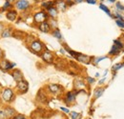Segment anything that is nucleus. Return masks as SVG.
<instances>
[{"label":"nucleus","instance_id":"1","mask_svg":"<svg viewBox=\"0 0 124 119\" xmlns=\"http://www.w3.org/2000/svg\"><path fill=\"white\" fill-rule=\"evenodd\" d=\"M14 96V91L11 89H5L2 92V98L6 102H11Z\"/></svg>","mask_w":124,"mask_h":119},{"label":"nucleus","instance_id":"2","mask_svg":"<svg viewBox=\"0 0 124 119\" xmlns=\"http://www.w3.org/2000/svg\"><path fill=\"white\" fill-rule=\"evenodd\" d=\"M31 49L34 52L38 53V52H40L43 50V44H42L40 41H38V40H34V41L31 42Z\"/></svg>","mask_w":124,"mask_h":119},{"label":"nucleus","instance_id":"3","mask_svg":"<svg viewBox=\"0 0 124 119\" xmlns=\"http://www.w3.org/2000/svg\"><path fill=\"white\" fill-rule=\"evenodd\" d=\"M47 18H48V15L44 12H39V13H37V14L34 15V21L37 22V23H43V22H45V20H46Z\"/></svg>","mask_w":124,"mask_h":119},{"label":"nucleus","instance_id":"4","mask_svg":"<svg viewBox=\"0 0 124 119\" xmlns=\"http://www.w3.org/2000/svg\"><path fill=\"white\" fill-rule=\"evenodd\" d=\"M17 89H19L21 92H26L29 89V84L25 80H21L17 82Z\"/></svg>","mask_w":124,"mask_h":119},{"label":"nucleus","instance_id":"5","mask_svg":"<svg viewBox=\"0 0 124 119\" xmlns=\"http://www.w3.org/2000/svg\"><path fill=\"white\" fill-rule=\"evenodd\" d=\"M16 66V64L14 63V64H12V63H10V62H8V61H0V69L1 70H3V71H7V70H10V69H12V68H14Z\"/></svg>","mask_w":124,"mask_h":119},{"label":"nucleus","instance_id":"6","mask_svg":"<svg viewBox=\"0 0 124 119\" xmlns=\"http://www.w3.org/2000/svg\"><path fill=\"white\" fill-rule=\"evenodd\" d=\"M29 5H30V3L26 0H19V1L16 2V8L18 10H21V11L27 9L29 7Z\"/></svg>","mask_w":124,"mask_h":119},{"label":"nucleus","instance_id":"7","mask_svg":"<svg viewBox=\"0 0 124 119\" xmlns=\"http://www.w3.org/2000/svg\"><path fill=\"white\" fill-rule=\"evenodd\" d=\"M42 58L44 61H46L48 63H52L53 62V53L50 51H45L42 53Z\"/></svg>","mask_w":124,"mask_h":119},{"label":"nucleus","instance_id":"8","mask_svg":"<svg viewBox=\"0 0 124 119\" xmlns=\"http://www.w3.org/2000/svg\"><path fill=\"white\" fill-rule=\"evenodd\" d=\"M50 29H51L50 24L48 22H46V21L43 22V23H40V25H39V30H41V31H43V32H49Z\"/></svg>","mask_w":124,"mask_h":119},{"label":"nucleus","instance_id":"9","mask_svg":"<svg viewBox=\"0 0 124 119\" xmlns=\"http://www.w3.org/2000/svg\"><path fill=\"white\" fill-rule=\"evenodd\" d=\"M12 75H13V77L15 78V80L16 81H17V82H19V81H21V80H23L22 79V74H21V72L19 71V70H16V71H14L13 72V74H12Z\"/></svg>","mask_w":124,"mask_h":119},{"label":"nucleus","instance_id":"10","mask_svg":"<svg viewBox=\"0 0 124 119\" xmlns=\"http://www.w3.org/2000/svg\"><path fill=\"white\" fill-rule=\"evenodd\" d=\"M6 17L10 20V21H15L16 19V17H17V14H16V11H9L8 13H7V15H6Z\"/></svg>","mask_w":124,"mask_h":119},{"label":"nucleus","instance_id":"11","mask_svg":"<svg viewBox=\"0 0 124 119\" xmlns=\"http://www.w3.org/2000/svg\"><path fill=\"white\" fill-rule=\"evenodd\" d=\"M75 98H76V93H74L73 91H70L66 95V102L67 103H72V102L75 101Z\"/></svg>","mask_w":124,"mask_h":119},{"label":"nucleus","instance_id":"12","mask_svg":"<svg viewBox=\"0 0 124 119\" xmlns=\"http://www.w3.org/2000/svg\"><path fill=\"white\" fill-rule=\"evenodd\" d=\"M49 89L53 93H57L60 90V86L56 85V84H51V85H49Z\"/></svg>","mask_w":124,"mask_h":119},{"label":"nucleus","instance_id":"13","mask_svg":"<svg viewBox=\"0 0 124 119\" xmlns=\"http://www.w3.org/2000/svg\"><path fill=\"white\" fill-rule=\"evenodd\" d=\"M77 59L78 61H80V62H83V63H86V64H89V61L91 59V57H89V56H87V55H84V54H79L78 57H77Z\"/></svg>","mask_w":124,"mask_h":119},{"label":"nucleus","instance_id":"14","mask_svg":"<svg viewBox=\"0 0 124 119\" xmlns=\"http://www.w3.org/2000/svg\"><path fill=\"white\" fill-rule=\"evenodd\" d=\"M47 10H48V13H49V15H50L51 17H53V18L56 17V15H57V9H56V8L51 7V8H49V9H47Z\"/></svg>","mask_w":124,"mask_h":119},{"label":"nucleus","instance_id":"15","mask_svg":"<svg viewBox=\"0 0 124 119\" xmlns=\"http://www.w3.org/2000/svg\"><path fill=\"white\" fill-rule=\"evenodd\" d=\"M4 112H5V114L7 117H12V115H14V113H15V110H13L12 108H6V110Z\"/></svg>","mask_w":124,"mask_h":119},{"label":"nucleus","instance_id":"16","mask_svg":"<svg viewBox=\"0 0 124 119\" xmlns=\"http://www.w3.org/2000/svg\"><path fill=\"white\" fill-rule=\"evenodd\" d=\"M119 52H120V49L118 47H116V45H114L112 47V50L110 51V54H117Z\"/></svg>","mask_w":124,"mask_h":119},{"label":"nucleus","instance_id":"17","mask_svg":"<svg viewBox=\"0 0 124 119\" xmlns=\"http://www.w3.org/2000/svg\"><path fill=\"white\" fill-rule=\"evenodd\" d=\"M104 92V89H101V88H99V89H96L94 90V97L95 98H98V97H100L101 95H102V93Z\"/></svg>","mask_w":124,"mask_h":119},{"label":"nucleus","instance_id":"18","mask_svg":"<svg viewBox=\"0 0 124 119\" xmlns=\"http://www.w3.org/2000/svg\"><path fill=\"white\" fill-rule=\"evenodd\" d=\"M12 35V30L11 29H6L2 31V36L3 37H9Z\"/></svg>","mask_w":124,"mask_h":119},{"label":"nucleus","instance_id":"19","mask_svg":"<svg viewBox=\"0 0 124 119\" xmlns=\"http://www.w3.org/2000/svg\"><path fill=\"white\" fill-rule=\"evenodd\" d=\"M99 8H100V9H101L103 12H105V13H106L108 15H111V12L109 11V9L106 7V6H105V5H104V4H102V3H101V4L99 5Z\"/></svg>","mask_w":124,"mask_h":119},{"label":"nucleus","instance_id":"20","mask_svg":"<svg viewBox=\"0 0 124 119\" xmlns=\"http://www.w3.org/2000/svg\"><path fill=\"white\" fill-rule=\"evenodd\" d=\"M71 115H72V119H80V117H81L80 113H78L76 112H72Z\"/></svg>","mask_w":124,"mask_h":119},{"label":"nucleus","instance_id":"21","mask_svg":"<svg viewBox=\"0 0 124 119\" xmlns=\"http://www.w3.org/2000/svg\"><path fill=\"white\" fill-rule=\"evenodd\" d=\"M53 5H54V2H52V1H48V2H44V3L42 4V6H43V7H45L46 9H49V8L53 7Z\"/></svg>","mask_w":124,"mask_h":119},{"label":"nucleus","instance_id":"22","mask_svg":"<svg viewBox=\"0 0 124 119\" xmlns=\"http://www.w3.org/2000/svg\"><path fill=\"white\" fill-rule=\"evenodd\" d=\"M53 34H54V37H56V38H58V39H61L62 38V35L61 33H60V31L58 30H55L54 32H53Z\"/></svg>","mask_w":124,"mask_h":119},{"label":"nucleus","instance_id":"23","mask_svg":"<svg viewBox=\"0 0 124 119\" xmlns=\"http://www.w3.org/2000/svg\"><path fill=\"white\" fill-rule=\"evenodd\" d=\"M116 22V24H117V26H118V27H120V28H122V29H123L124 28V20L117 19Z\"/></svg>","mask_w":124,"mask_h":119},{"label":"nucleus","instance_id":"24","mask_svg":"<svg viewBox=\"0 0 124 119\" xmlns=\"http://www.w3.org/2000/svg\"><path fill=\"white\" fill-rule=\"evenodd\" d=\"M122 67H124V63L123 64H116V65H115L113 67V71H117V70H119Z\"/></svg>","mask_w":124,"mask_h":119},{"label":"nucleus","instance_id":"25","mask_svg":"<svg viewBox=\"0 0 124 119\" xmlns=\"http://www.w3.org/2000/svg\"><path fill=\"white\" fill-rule=\"evenodd\" d=\"M114 44L116 45V47H118V48H119L120 50H121V49L123 48V44H122L121 42H119L118 40H114Z\"/></svg>","mask_w":124,"mask_h":119},{"label":"nucleus","instance_id":"26","mask_svg":"<svg viewBox=\"0 0 124 119\" xmlns=\"http://www.w3.org/2000/svg\"><path fill=\"white\" fill-rule=\"evenodd\" d=\"M11 7V3H10V1H6L5 2V5L3 6V10H7L8 8H10Z\"/></svg>","mask_w":124,"mask_h":119},{"label":"nucleus","instance_id":"27","mask_svg":"<svg viewBox=\"0 0 124 119\" xmlns=\"http://www.w3.org/2000/svg\"><path fill=\"white\" fill-rule=\"evenodd\" d=\"M116 8H117L119 11H123L124 12V6H122V5H121L120 3H118V2L116 3Z\"/></svg>","mask_w":124,"mask_h":119},{"label":"nucleus","instance_id":"28","mask_svg":"<svg viewBox=\"0 0 124 119\" xmlns=\"http://www.w3.org/2000/svg\"><path fill=\"white\" fill-rule=\"evenodd\" d=\"M6 118V114H5V112L0 110V119H5Z\"/></svg>","mask_w":124,"mask_h":119},{"label":"nucleus","instance_id":"29","mask_svg":"<svg viewBox=\"0 0 124 119\" xmlns=\"http://www.w3.org/2000/svg\"><path fill=\"white\" fill-rule=\"evenodd\" d=\"M13 119H25V116L22 114H18V115H16Z\"/></svg>","mask_w":124,"mask_h":119},{"label":"nucleus","instance_id":"30","mask_svg":"<svg viewBox=\"0 0 124 119\" xmlns=\"http://www.w3.org/2000/svg\"><path fill=\"white\" fill-rule=\"evenodd\" d=\"M105 58H106V56H104V57H98V58H96V59L94 60V63L96 64V63H98L99 61H101V60L105 59Z\"/></svg>","mask_w":124,"mask_h":119},{"label":"nucleus","instance_id":"31","mask_svg":"<svg viewBox=\"0 0 124 119\" xmlns=\"http://www.w3.org/2000/svg\"><path fill=\"white\" fill-rule=\"evenodd\" d=\"M60 109H61V111H63V112H65L66 113H69V112H70V111H69L68 109H66V108H64V107H61Z\"/></svg>","mask_w":124,"mask_h":119},{"label":"nucleus","instance_id":"32","mask_svg":"<svg viewBox=\"0 0 124 119\" xmlns=\"http://www.w3.org/2000/svg\"><path fill=\"white\" fill-rule=\"evenodd\" d=\"M88 81H89V83H93L94 82V79L93 78H92V77H88Z\"/></svg>","mask_w":124,"mask_h":119},{"label":"nucleus","instance_id":"33","mask_svg":"<svg viewBox=\"0 0 124 119\" xmlns=\"http://www.w3.org/2000/svg\"><path fill=\"white\" fill-rule=\"evenodd\" d=\"M87 2L89 3V4H95V0H87Z\"/></svg>","mask_w":124,"mask_h":119},{"label":"nucleus","instance_id":"34","mask_svg":"<svg viewBox=\"0 0 124 119\" xmlns=\"http://www.w3.org/2000/svg\"><path fill=\"white\" fill-rule=\"evenodd\" d=\"M104 80H105L104 78H103V79H101V80L99 81V84H101V83H103V82H104Z\"/></svg>","mask_w":124,"mask_h":119},{"label":"nucleus","instance_id":"35","mask_svg":"<svg viewBox=\"0 0 124 119\" xmlns=\"http://www.w3.org/2000/svg\"><path fill=\"white\" fill-rule=\"evenodd\" d=\"M2 55H3V53H2V51H1V50H0V58H1V57H2Z\"/></svg>","mask_w":124,"mask_h":119}]
</instances>
